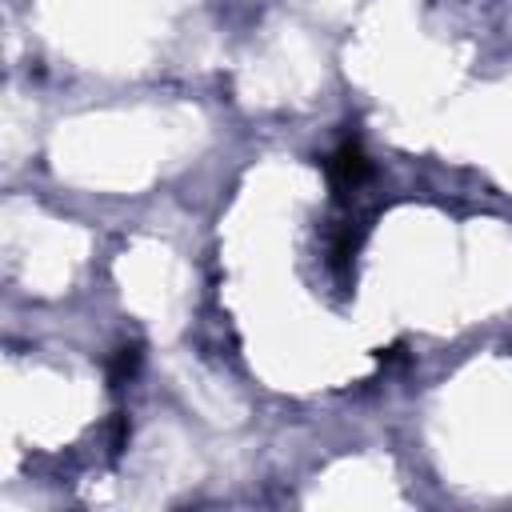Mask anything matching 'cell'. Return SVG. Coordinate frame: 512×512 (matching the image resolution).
I'll list each match as a JSON object with an SVG mask.
<instances>
[{"mask_svg": "<svg viewBox=\"0 0 512 512\" xmlns=\"http://www.w3.org/2000/svg\"><path fill=\"white\" fill-rule=\"evenodd\" d=\"M324 172H328L332 192L344 200V196H356V192L368 184V176H372V160L364 156V148H360L356 140H344V144L324 160Z\"/></svg>", "mask_w": 512, "mask_h": 512, "instance_id": "obj_1", "label": "cell"}, {"mask_svg": "<svg viewBox=\"0 0 512 512\" xmlns=\"http://www.w3.org/2000/svg\"><path fill=\"white\" fill-rule=\"evenodd\" d=\"M136 364H140V352H136V348H120V356H116V364H112V380L132 376V372H136Z\"/></svg>", "mask_w": 512, "mask_h": 512, "instance_id": "obj_2", "label": "cell"}]
</instances>
